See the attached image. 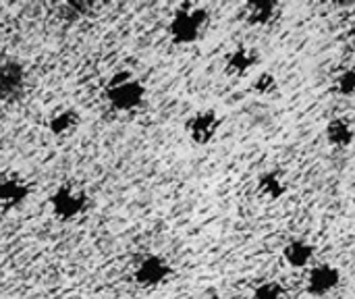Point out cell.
<instances>
[{"instance_id":"cell-1","label":"cell","mask_w":355,"mask_h":299,"mask_svg":"<svg viewBox=\"0 0 355 299\" xmlns=\"http://www.w3.org/2000/svg\"><path fill=\"white\" fill-rule=\"evenodd\" d=\"M146 94L148 89L144 81L131 71H119L110 75L104 85V98L116 112H135L144 104Z\"/></svg>"},{"instance_id":"cell-19","label":"cell","mask_w":355,"mask_h":299,"mask_svg":"<svg viewBox=\"0 0 355 299\" xmlns=\"http://www.w3.org/2000/svg\"><path fill=\"white\" fill-rule=\"evenodd\" d=\"M204 299H227L225 296H208V298H204Z\"/></svg>"},{"instance_id":"cell-18","label":"cell","mask_w":355,"mask_h":299,"mask_svg":"<svg viewBox=\"0 0 355 299\" xmlns=\"http://www.w3.org/2000/svg\"><path fill=\"white\" fill-rule=\"evenodd\" d=\"M349 44H352V48L355 50V27L349 31Z\"/></svg>"},{"instance_id":"cell-5","label":"cell","mask_w":355,"mask_h":299,"mask_svg":"<svg viewBox=\"0 0 355 299\" xmlns=\"http://www.w3.org/2000/svg\"><path fill=\"white\" fill-rule=\"evenodd\" d=\"M29 194H31V183L23 173L15 169L0 171V208L4 212L23 206Z\"/></svg>"},{"instance_id":"cell-2","label":"cell","mask_w":355,"mask_h":299,"mask_svg":"<svg viewBox=\"0 0 355 299\" xmlns=\"http://www.w3.org/2000/svg\"><path fill=\"white\" fill-rule=\"evenodd\" d=\"M208 29V10L200 4H181L168 23V35L179 46L196 44Z\"/></svg>"},{"instance_id":"cell-7","label":"cell","mask_w":355,"mask_h":299,"mask_svg":"<svg viewBox=\"0 0 355 299\" xmlns=\"http://www.w3.org/2000/svg\"><path fill=\"white\" fill-rule=\"evenodd\" d=\"M220 125H223V117H220L216 110L206 108V110L193 112V114L187 119V123H185V133H187V137H189L196 146H208V144L216 137Z\"/></svg>"},{"instance_id":"cell-6","label":"cell","mask_w":355,"mask_h":299,"mask_svg":"<svg viewBox=\"0 0 355 299\" xmlns=\"http://www.w3.org/2000/svg\"><path fill=\"white\" fill-rule=\"evenodd\" d=\"M27 89V71L19 60L0 62V102L12 104L23 98Z\"/></svg>"},{"instance_id":"cell-14","label":"cell","mask_w":355,"mask_h":299,"mask_svg":"<svg viewBox=\"0 0 355 299\" xmlns=\"http://www.w3.org/2000/svg\"><path fill=\"white\" fill-rule=\"evenodd\" d=\"M324 137H327L329 146H333L337 150H345V148H349L355 142L354 125L347 119L337 117V119L329 121V125L324 129Z\"/></svg>"},{"instance_id":"cell-4","label":"cell","mask_w":355,"mask_h":299,"mask_svg":"<svg viewBox=\"0 0 355 299\" xmlns=\"http://www.w3.org/2000/svg\"><path fill=\"white\" fill-rule=\"evenodd\" d=\"M173 277V264L160 254H146L133 266V281L141 289H158Z\"/></svg>"},{"instance_id":"cell-11","label":"cell","mask_w":355,"mask_h":299,"mask_svg":"<svg viewBox=\"0 0 355 299\" xmlns=\"http://www.w3.org/2000/svg\"><path fill=\"white\" fill-rule=\"evenodd\" d=\"M256 62H258V52L252 46H237L235 50L227 54L225 71L231 77H243L254 69Z\"/></svg>"},{"instance_id":"cell-8","label":"cell","mask_w":355,"mask_h":299,"mask_svg":"<svg viewBox=\"0 0 355 299\" xmlns=\"http://www.w3.org/2000/svg\"><path fill=\"white\" fill-rule=\"evenodd\" d=\"M341 283V273L339 268H335L333 264H316L310 266L308 275H306V291L314 298H327L329 293H333Z\"/></svg>"},{"instance_id":"cell-17","label":"cell","mask_w":355,"mask_h":299,"mask_svg":"<svg viewBox=\"0 0 355 299\" xmlns=\"http://www.w3.org/2000/svg\"><path fill=\"white\" fill-rule=\"evenodd\" d=\"M335 87H337V92H339V94H343V96H354L355 94V67L343 69V71L337 75Z\"/></svg>"},{"instance_id":"cell-12","label":"cell","mask_w":355,"mask_h":299,"mask_svg":"<svg viewBox=\"0 0 355 299\" xmlns=\"http://www.w3.org/2000/svg\"><path fill=\"white\" fill-rule=\"evenodd\" d=\"M287 191H289V183L277 171H270V173L260 175V179L256 183V194L264 202H279L281 198H285Z\"/></svg>"},{"instance_id":"cell-15","label":"cell","mask_w":355,"mask_h":299,"mask_svg":"<svg viewBox=\"0 0 355 299\" xmlns=\"http://www.w3.org/2000/svg\"><path fill=\"white\" fill-rule=\"evenodd\" d=\"M252 89H254L258 96H262V98H272V96L279 94V79H277V75H272V73H260V75L256 77Z\"/></svg>"},{"instance_id":"cell-16","label":"cell","mask_w":355,"mask_h":299,"mask_svg":"<svg viewBox=\"0 0 355 299\" xmlns=\"http://www.w3.org/2000/svg\"><path fill=\"white\" fill-rule=\"evenodd\" d=\"M252 299H287V291L283 289V285H279L275 281H266L254 289Z\"/></svg>"},{"instance_id":"cell-3","label":"cell","mask_w":355,"mask_h":299,"mask_svg":"<svg viewBox=\"0 0 355 299\" xmlns=\"http://www.w3.org/2000/svg\"><path fill=\"white\" fill-rule=\"evenodd\" d=\"M48 206L56 221L73 223L89 210V194L83 185L75 181H67L52 191Z\"/></svg>"},{"instance_id":"cell-10","label":"cell","mask_w":355,"mask_h":299,"mask_svg":"<svg viewBox=\"0 0 355 299\" xmlns=\"http://www.w3.org/2000/svg\"><path fill=\"white\" fill-rule=\"evenodd\" d=\"M281 15V4L272 0H256L243 6V17L254 27H268Z\"/></svg>"},{"instance_id":"cell-13","label":"cell","mask_w":355,"mask_h":299,"mask_svg":"<svg viewBox=\"0 0 355 299\" xmlns=\"http://www.w3.org/2000/svg\"><path fill=\"white\" fill-rule=\"evenodd\" d=\"M283 260L287 262V266L295 271L310 268L314 260V246L306 239H293L283 248Z\"/></svg>"},{"instance_id":"cell-9","label":"cell","mask_w":355,"mask_h":299,"mask_svg":"<svg viewBox=\"0 0 355 299\" xmlns=\"http://www.w3.org/2000/svg\"><path fill=\"white\" fill-rule=\"evenodd\" d=\"M79 127H81V114L71 106L56 108L46 123L48 133L56 139H71L73 135H77Z\"/></svg>"}]
</instances>
